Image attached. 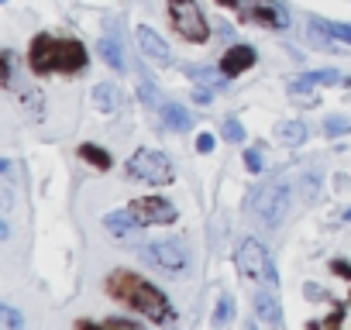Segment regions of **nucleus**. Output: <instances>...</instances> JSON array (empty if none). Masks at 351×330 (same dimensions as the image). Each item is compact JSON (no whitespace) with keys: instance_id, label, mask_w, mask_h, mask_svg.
I'll use <instances>...</instances> for the list:
<instances>
[{"instance_id":"1","label":"nucleus","mask_w":351,"mask_h":330,"mask_svg":"<svg viewBox=\"0 0 351 330\" xmlns=\"http://www.w3.org/2000/svg\"><path fill=\"white\" fill-rule=\"evenodd\" d=\"M107 292H110L114 299H121L124 306L145 313V316L155 320V323H162V320L169 316V299H165L152 282H145V279H138V275H131V272H124V268L107 279Z\"/></svg>"},{"instance_id":"2","label":"nucleus","mask_w":351,"mask_h":330,"mask_svg":"<svg viewBox=\"0 0 351 330\" xmlns=\"http://www.w3.org/2000/svg\"><path fill=\"white\" fill-rule=\"evenodd\" d=\"M234 265H238L241 275L258 279V282H276V279H279L269 248H265L262 241H255V238H245V241L238 244V251H234Z\"/></svg>"},{"instance_id":"3","label":"nucleus","mask_w":351,"mask_h":330,"mask_svg":"<svg viewBox=\"0 0 351 330\" xmlns=\"http://www.w3.org/2000/svg\"><path fill=\"white\" fill-rule=\"evenodd\" d=\"M169 21L180 31V38H186V42L200 45V42L210 38V25H207L197 0H169Z\"/></svg>"},{"instance_id":"4","label":"nucleus","mask_w":351,"mask_h":330,"mask_svg":"<svg viewBox=\"0 0 351 330\" xmlns=\"http://www.w3.org/2000/svg\"><path fill=\"white\" fill-rule=\"evenodd\" d=\"M286 210H289V183L272 179V183H265L262 190H255V196H252V214H255L265 227H276V224L286 217Z\"/></svg>"},{"instance_id":"5","label":"nucleus","mask_w":351,"mask_h":330,"mask_svg":"<svg viewBox=\"0 0 351 330\" xmlns=\"http://www.w3.org/2000/svg\"><path fill=\"white\" fill-rule=\"evenodd\" d=\"M128 176H134L141 183H152V186H165V183H172V162L162 151L141 148L128 158Z\"/></svg>"},{"instance_id":"6","label":"nucleus","mask_w":351,"mask_h":330,"mask_svg":"<svg viewBox=\"0 0 351 330\" xmlns=\"http://www.w3.org/2000/svg\"><path fill=\"white\" fill-rule=\"evenodd\" d=\"M145 255H148L152 265H158L169 275H186L190 272V251L180 241H152L145 248Z\"/></svg>"},{"instance_id":"7","label":"nucleus","mask_w":351,"mask_h":330,"mask_svg":"<svg viewBox=\"0 0 351 330\" xmlns=\"http://www.w3.org/2000/svg\"><path fill=\"white\" fill-rule=\"evenodd\" d=\"M128 214L134 217L138 227H152V224H172L176 220V207L162 196H141L128 207Z\"/></svg>"},{"instance_id":"8","label":"nucleus","mask_w":351,"mask_h":330,"mask_svg":"<svg viewBox=\"0 0 351 330\" xmlns=\"http://www.w3.org/2000/svg\"><path fill=\"white\" fill-rule=\"evenodd\" d=\"M86 69V49L76 38H56L52 42V73H76Z\"/></svg>"},{"instance_id":"9","label":"nucleus","mask_w":351,"mask_h":330,"mask_svg":"<svg viewBox=\"0 0 351 330\" xmlns=\"http://www.w3.org/2000/svg\"><path fill=\"white\" fill-rule=\"evenodd\" d=\"M241 14L255 25H265V28H286L289 25L282 4H276V0H248V4L241 8Z\"/></svg>"},{"instance_id":"10","label":"nucleus","mask_w":351,"mask_h":330,"mask_svg":"<svg viewBox=\"0 0 351 330\" xmlns=\"http://www.w3.org/2000/svg\"><path fill=\"white\" fill-rule=\"evenodd\" d=\"M134 38H138L141 55H148V59H152V62H158V66H165V62H169V45H165V38H162L155 28L138 25V28H134Z\"/></svg>"},{"instance_id":"11","label":"nucleus","mask_w":351,"mask_h":330,"mask_svg":"<svg viewBox=\"0 0 351 330\" xmlns=\"http://www.w3.org/2000/svg\"><path fill=\"white\" fill-rule=\"evenodd\" d=\"M252 66H255V49L252 45H234L228 55H221V73L224 76H241Z\"/></svg>"},{"instance_id":"12","label":"nucleus","mask_w":351,"mask_h":330,"mask_svg":"<svg viewBox=\"0 0 351 330\" xmlns=\"http://www.w3.org/2000/svg\"><path fill=\"white\" fill-rule=\"evenodd\" d=\"M52 35H38L35 42H32V52H28V62H32V69L35 73H52Z\"/></svg>"},{"instance_id":"13","label":"nucleus","mask_w":351,"mask_h":330,"mask_svg":"<svg viewBox=\"0 0 351 330\" xmlns=\"http://www.w3.org/2000/svg\"><path fill=\"white\" fill-rule=\"evenodd\" d=\"M162 120L172 131H190L193 127V117H190V110L183 103H162Z\"/></svg>"},{"instance_id":"14","label":"nucleus","mask_w":351,"mask_h":330,"mask_svg":"<svg viewBox=\"0 0 351 330\" xmlns=\"http://www.w3.org/2000/svg\"><path fill=\"white\" fill-rule=\"evenodd\" d=\"M97 52L104 55V62L110 66V69H124V49H121V42H117V35L110 31V35H104L100 38V45H97Z\"/></svg>"},{"instance_id":"15","label":"nucleus","mask_w":351,"mask_h":330,"mask_svg":"<svg viewBox=\"0 0 351 330\" xmlns=\"http://www.w3.org/2000/svg\"><path fill=\"white\" fill-rule=\"evenodd\" d=\"M255 313L265 320V323H279L282 320V309H279V299L272 296V292H255Z\"/></svg>"},{"instance_id":"16","label":"nucleus","mask_w":351,"mask_h":330,"mask_svg":"<svg viewBox=\"0 0 351 330\" xmlns=\"http://www.w3.org/2000/svg\"><path fill=\"white\" fill-rule=\"evenodd\" d=\"M341 79V73H334V69H320V73H303L300 79H293V93H300V90H306V86H324V83H337Z\"/></svg>"},{"instance_id":"17","label":"nucleus","mask_w":351,"mask_h":330,"mask_svg":"<svg viewBox=\"0 0 351 330\" xmlns=\"http://www.w3.org/2000/svg\"><path fill=\"white\" fill-rule=\"evenodd\" d=\"M306 134H310V131H306V124H303V120H286V124H279V127H276V138H279L282 144H303V141H306Z\"/></svg>"},{"instance_id":"18","label":"nucleus","mask_w":351,"mask_h":330,"mask_svg":"<svg viewBox=\"0 0 351 330\" xmlns=\"http://www.w3.org/2000/svg\"><path fill=\"white\" fill-rule=\"evenodd\" d=\"M93 103H97L100 114H114L117 103H121V97H117V90H114L110 83H100V86L93 90Z\"/></svg>"},{"instance_id":"19","label":"nucleus","mask_w":351,"mask_h":330,"mask_svg":"<svg viewBox=\"0 0 351 330\" xmlns=\"http://www.w3.org/2000/svg\"><path fill=\"white\" fill-rule=\"evenodd\" d=\"M104 224H107V231H114V234H131L138 224H134V217L124 210V214H107L104 217Z\"/></svg>"},{"instance_id":"20","label":"nucleus","mask_w":351,"mask_h":330,"mask_svg":"<svg viewBox=\"0 0 351 330\" xmlns=\"http://www.w3.org/2000/svg\"><path fill=\"white\" fill-rule=\"evenodd\" d=\"M80 158H86L93 169H110V155L104 148H97V144H83L80 148Z\"/></svg>"},{"instance_id":"21","label":"nucleus","mask_w":351,"mask_h":330,"mask_svg":"<svg viewBox=\"0 0 351 330\" xmlns=\"http://www.w3.org/2000/svg\"><path fill=\"white\" fill-rule=\"evenodd\" d=\"M0 330H25V316L11 303L0 306Z\"/></svg>"},{"instance_id":"22","label":"nucleus","mask_w":351,"mask_h":330,"mask_svg":"<svg viewBox=\"0 0 351 330\" xmlns=\"http://www.w3.org/2000/svg\"><path fill=\"white\" fill-rule=\"evenodd\" d=\"M317 28H324L330 38H341V42L351 45V25H344V21H327V25H320V21H317Z\"/></svg>"},{"instance_id":"23","label":"nucleus","mask_w":351,"mask_h":330,"mask_svg":"<svg viewBox=\"0 0 351 330\" xmlns=\"http://www.w3.org/2000/svg\"><path fill=\"white\" fill-rule=\"evenodd\" d=\"M221 134H224L228 141H245V131H241V124H238L234 117H228V120L221 124Z\"/></svg>"},{"instance_id":"24","label":"nucleus","mask_w":351,"mask_h":330,"mask_svg":"<svg viewBox=\"0 0 351 330\" xmlns=\"http://www.w3.org/2000/svg\"><path fill=\"white\" fill-rule=\"evenodd\" d=\"M231 313H234V306H231V296H224V299H217V309H214V320H217V323H228V320H231Z\"/></svg>"},{"instance_id":"25","label":"nucleus","mask_w":351,"mask_h":330,"mask_svg":"<svg viewBox=\"0 0 351 330\" xmlns=\"http://www.w3.org/2000/svg\"><path fill=\"white\" fill-rule=\"evenodd\" d=\"M4 83L14 86V52H4Z\"/></svg>"},{"instance_id":"26","label":"nucleus","mask_w":351,"mask_h":330,"mask_svg":"<svg viewBox=\"0 0 351 330\" xmlns=\"http://www.w3.org/2000/svg\"><path fill=\"white\" fill-rule=\"evenodd\" d=\"M245 165H248V173H262V155L252 148V151L245 155Z\"/></svg>"},{"instance_id":"27","label":"nucleus","mask_w":351,"mask_h":330,"mask_svg":"<svg viewBox=\"0 0 351 330\" xmlns=\"http://www.w3.org/2000/svg\"><path fill=\"white\" fill-rule=\"evenodd\" d=\"M324 131H327V134H337V131H348V124H344V120H327Z\"/></svg>"},{"instance_id":"28","label":"nucleus","mask_w":351,"mask_h":330,"mask_svg":"<svg viewBox=\"0 0 351 330\" xmlns=\"http://www.w3.org/2000/svg\"><path fill=\"white\" fill-rule=\"evenodd\" d=\"M107 330H138L134 323H128V320H110L107 323Z\"/></svg>"},{"instance_id":"29","label":"nucleus","mask_w":351,"mask_h":330,"mask_svg":"<svg viewBox=\"0 0 351 330\" xmlns=\"http://www.w3.org/2000/svg\"><path fill=\"white\" fill-rule=\"evenodd\" d=\"M197 148H200V151H210V148H214V134H200Z\"/></svg>"},{"instance_id":"30","label":"nucleus","mask_w":351,"mask_h":330,"mask_svg":"<svg viewBox=\"0 0 351 330\" xmlns=\"http://www.w3.org/2000/svg\"><path fill=\"white\" fill-rule=\"evenodd\" d=\"M141 97H145V100H148V103H152V100H155V86H152V83H148V79H145V83H141Z\"/></svg>"},{"instance_id":"31","label":"nucleus","mask_w":351,"mask_h":330,"mask_svg":"<svg viewBox=\"0 0 351 330\" xmlns=\"http://www.w3.org/2000/svg\"><path fill=\"white\" fill-rule=\"evenodd\" d=\"M76 330H107V327H97V323H83V320H80Z\"/></svg>"}]
</instances>
